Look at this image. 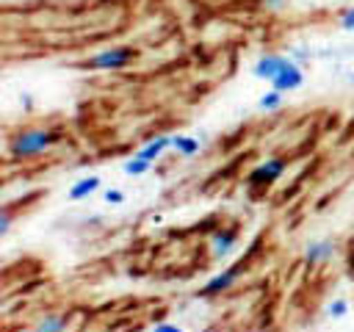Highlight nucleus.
Instances as JSON below:
<instances>
[{"instance_id":"21","label":"nucleus","mask_w":354,"mask_h":332,"mask_svg":"<svg viewBox=\"0 0 354 332\" xmlns=\"http://www.w3.org/2000/svg\"><path fill=\"white\" fill-rule=\"evenodd\" d=\"M348 80H351V83H354V72H351V75H348Z\"/></svg>"},{"instance_id":"14","label":"nucleus","mask_w":354,"mask_h":332,"mask_svg":"<svg viewBox=\"0 0 354 332\" xmlns=\"http://www.w3.org/2000/svg\"><path fill=\"white\" fill-rule=\"evenodd\" d=\"M39 329H47V332H55V329H66V315H44L36 321Z\"/></svg>"},{"instance_id":"9","label":"nucleus","mask_w":354,"mask_h":332,"mask_svg":"<svg viewBox=\"0 0 354 332\" xmlns=\"http://www.w3.org/2000/svg\"><path fill=\"white\" fill-rule=\"evenodd\" d=\"M171 147V136H152L147 144H141L133 155H138V158H144V160H149V163H155L166 149Z\"/></svg>"},{"instance_id":"7","label":"nucleus","mask_w":354,"mask_h":332,"mask_svg":"<svg viewBox=\"0 0 354 332\" xmlns=\"http://www.w3.org/2000/svg\"><path fill=\"white\" fill-rule=\"evenodd\" d=\"M304 86V72H301V66L296 64V61H285V66L277 72V77L271 80V89H277V91H296V89H301Z\"/></svg>"},{"instance_id":"13","label":"nucleus","mask_w":354,"mask_h":332,"mask_svg":"<svg viewBox=\"0 0 354 332\" xmlns=\"http://www.w3.org/2000/svg\"><path fill=\"white\" fill-rule=\"evenodd\" d=\"M122 169H124V174H130V177H144V174L152 169V163L144 160V158H138V155H130Z\"/></svg>"},{"instance_id":"12","label":"nucleus","mask_w":354,"mask_h":332,"mask_svg":"<svg viewBox=\"0 0 354 332\" xmlns=\"http://www.w3.org/2000/svg\"><path fill=\"white\" fill-rule=\"evenodd\" d=\"M282 102H285V91H277V89H268L263 97H260V108L266 111V113H274V111H279L282 108Z\"/></svg>"},{"instance_id":"17","label":"nucleus","mask_w":354,"mask_h":332,"mask_svg":"<svg viewBox=\"0 0 354 332\" xmlns=\"http://www.w3.org/2000/svg\"><path fill=\"white\" fill-rule=\"evenodd\" d=\"M102 199H105L108 205H122V202H124V191H122V188H105V191H102Z\"/></svg>"},{"instance_id":"19","label":"nucleus","mask_w":354,"mask_h":332,"mask_svg":"<svg viewBox=\"0 0 354 332\" xmlns=\"http://www.w3.org/2000/svg\"><path fill=\"white\" fill-rule=\"evenodd\" d=\"M260 6H263V8H268V11H277V8H282V6H285V0H260Z\"/></svg>"},{"instance_id":"6","label":"nucleus","mask_w":354,"mask_h":332,"mask_svg":"<svg viewBox=\"0 0 354 332\" xmlns=\"http://www.w3.org/2000/svg\"><path fill=\"white\" fill-rule=\"evenodd\" d=\"M335 252H337V246H335V241H329V238H318V241H310L307 246H304V266L307 268H318V266H324V263H329L332 257H335Z\"/></svg>"},{"instance_id":"16","label":"nucleus","mask_w":354,"mask_h":332,"mask_svg":"<svg viewBox=\"0 0 354 332\" xmlns=\"http://www.w3.org/2000/svg\"><path fill=\"white\" fill-rule=\"evenodd\" d=\"M337 25L351 33V30H354V8H343V11L337 14Z\"/></svg>"},{"instance_id":"1","label":"nucleus","mask_w":354,"mask_h":332,"mask_svg":"<svg viewBox=\"0 0 354 332\" xmlns=\"http://www.w3.org/2000/svg\"><path fill=\"white\" fill-rule=\"evenodd\" d=\"M66 138L64 124H30L19 127L8 136V158L14 160H30L53 152Z\"/></svg>"},{"instance_id":"2","label":"nucleus","mask_w":354,"mask_h":332,"mask_svg":"<svg viewBox=\"0 0 354 332\" xmlns=\"http://www.w3.org/2000/svg\"><path fill=\"white\" fill-rule=\"evenodd\" d=\"M133 61H138V50L124 44V47H108V50L88 55L80 64V69H86V72H119V69H127Z\"/></svg>"},{"instance_id":"18","label":"nucleus","mask_w":354,"mask_h":332,"mask_svg":"<svg viewBox=\"0 0 354 332\" xmlns=\"http://www.w3.org/2000/svg\"><path fill=\"white\" fill-rule=\"evenodd\" d=\"M152 329L155 332H180V326L171 324V321H158V324H152Z\"/></svg>"},{"instance_id":"20","label":"nucleus","mask_w":354,"mask_h":332,"mask_svg":"<svg viewBox=\"0 0 354 332\" xmlns=\"http://www.w3.org/2000/svg\"><path fill=\"white\" fill-rule=\"evenodd\" d=\"M8 230H11V216H8V213H3V221H0V232L6 235Z\"/></svg>"},{"instance_id":"8","label":"nucleus","mask_w":354,"mask_h":332,"mask_svg":"<svg viewBox=\"0 0 354 332\" xmlns=\"http://www.w3.org/2000/svg\"><path fill=\"white\" fill-rule=\"evenodd\" d=\"M285 55H279V53H266V55H260L257 58V64L252 66V75L257 77V80H266V83H271L274 77H277V72L285 66Z\"/></svg>"},{"instance_id":"10","label":"nucleus","mask_w":354,"mask_h":332,"mask_svg":"<svg viewBox=\"0 0 354 332\" xmlns=\"http://www.w3.org/2000/svg\"><path fill=\"white\" fill-rule=\"evenodd\" d=\"M100 185H102V180L97 177V174H88V177H80L77 183H72V188H69V199L72 202H80V199H86V196H91L94 191H100Z\"/></svg>"},{"instance_id":"11","label":"nucleus","mask_w":354,"mask_h":332,"mask_svg":"<svg viewBox=\"0 0 354 332\" xmlns=\"http://www.w3.org/2000/svg\"><path fill=\"white\" fill-rule=\"evenodd\" d=\"M171 149H174L177 155H183V158H194V155L202 149V144H199L196 138H191V136L177 133V136H171Z\"/></svg>"},{"instance_id":"15","label":"nucleus","mask_w":354,"mask_h":332,"mask_svg":"<svg viewBox=\"0 0 354 332\" xmlns=\"http://www.w3.org/2000/svg\"><path fill=\"white\" fill-rule=\"evenodd\" d=\"M346 313H348V302H346V299H332V302L326 304V315H329L332 321L346 318Z\"/></svg>"},{"instance_id":"3","label":"nucleus","mask_w":354,"mask_h":332,"mask_svg":"<svg viewBox=\"0 0 354 332\" xmlns=\"http://www.w3.org/2000/svg\"><path fill=\"white\" fill-rule=\"evenodd\" d=\"M285 172H288V158H282V155H271V158H266L263 163H257V166L246 174L243 183H246V188L266 194L271 185H277V183L285 177Z\"/></svg>"},{"instance_id":"4","label":"nucleus","mask_w":354,"mask_h":332,"mask_svg":"<svg viewBox=\"0 0 354 332\" xmlns=\"http://www.w3.org/2000/svg\"><path fill=\"white\" fill-rule=\"evenodd\" d=\"M241 274H243V263H232L230 268H224V271H218L216 277H210V279L196 290V299H213V296L227 293V290L238 282Z\"/></svg>"},{"instance_id":"5","label":"nucleus","mask_w":354,"mask_h":332,"mask_svg":"<svg viewBox=\"0 0 354 332\" xmlns=\"http://www.w3.org/2000/svg\"><path fill=\"white\" fill-rule=\"evenodd\" d=\"M238 241H241V232H238L235 227H221V230H216V232L210 235V257H213V260L230 257V255L235 252Z\"/></svg>"}]
</instances>
